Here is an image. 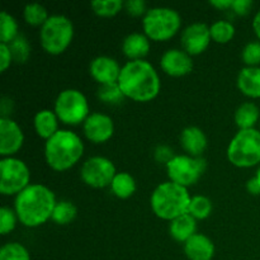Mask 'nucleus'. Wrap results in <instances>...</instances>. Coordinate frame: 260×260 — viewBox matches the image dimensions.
Returning a JSON list of instances; mask_svg holds the SVG:
<instances>
[{
    "instance_id": "1",
    "label": "nucleus",
    "mask_w": 260,
    "mask_h": 260,
    "mask_svg": "<svg viewBox=\"0 0 260 260\" xmlns=\"http://www.w3.org/2000/svg\"><path fill=\"white\" fill-rule=\"evenodd\" d=\"M118 85L126 96L139 102H147L159 93L160 81L151 63L134 60L121 69Z\"/></svg>"
},
{
    "instance_id": "2",
    "label": "nucleus",
    "mask_w": 260,
    "mask_h": 260,
    "mask_svg": "<svg viewBox=\"0 0 260 260\" xmlns=\"http://www.w3.org/2000/svg\"><path fill=\"white\" fill-rule=\"evenodd\" d=\"M55 206L53 193L41 184L28 185L15 198L18 217L22 223L30 228L46 222L52 216Z\"/></svg>"
},
{
    "instance_id": "3",
    "label": "nucleus",
    "mask_w": 260,
    "mask_h": 260,
    "mask_svg": "<svg viewBox=\"0 0 260 260\" xmlns=\"http://www.w3.org/2000/svg\"><path fill=\"white\" fill-rule=\"evenodd\" d=\"M190 201L187 188L174 182L162 183L151 196L154 212L164 220H174L189 211Z\"/></svg>"
},
{
    "instance_id": "4",
    "label": "nucleus",
    "mask_w": 260,
    "mask_h": 260,
    "mask_svg": "<svg viewBox=\"0 0 260 260\" xmlns=\"http://www.w3.org/2000/svg\"><path fill=\"white\" fill-rule=\"evenodd\" d=\"M83 150V142L74 132L57 131L46 142V159L55 170H66L80 159Z\"/></svg>"
},
{
    "instance_id": "5",
    "label": "nucleus",
    "mask_w": 260,
    "mask_h": 260,
    "mask_svg": "<svg viewBox=\"0 0 260 260\" xmlns=\"http://www.w3.org/2000/svg\"><path fill=\"white\" fill-rule=\"evenodd\" d=\"M229 160L240 168L253 167L260 161V132L254 128L240 129L228 149Z\"/></svg>"
},
{
    "instance_id": "6",
    "label": "nucleus",
    "mask_w": 260,
    "mask_h": 260,
    "mask_svg": "<svg viewBox=\"0 0 260 260\" xmlns=\"http://www.w3.org/2000/svg\"><path fill=\"white\" fill-rule=\"evenodd\" d=\"M73 23L63 15L48 17L41 29V43L52 55L61 53L73 38Z\"/></svg>"
},
{
    "instance_id": "7",
    "label": "nucleus",
    "mask_w": 260,
    "mask_h": 260,
    "mask_svg": "<svg viewBox=\"0 0 260 260\" xmlns=\"http://www.w3.org/2000/svg\"><path fill=\"white\" fill-rule=\"evenodd\" d=\"M144 30L155 41H164L173 37L180 25V17L170 8H152L145 14Z\"/></svg>"
},
{
    "instance_id": "8",
    "label": "nucleus",
    "mask_w": 260,
    "mask_h": 260,
    "mask_svg": "<svg viewBox=\"0 0 260 260\" xmlns=\"http://www.w3.org/2000/svg\"><path fill=\"white\" fill-rule=\"evenodd\" d=\"M55 112L65 123L78 124L88 114V103L81 91L68 89L58 94L55 103Z\"/></svg>"
},
{
    "instance_id": "9",
    "label": "nucleus",
    "mask_w": 260,
    "mask_h": 260,
    "mask_svg": "<svg viewBox=\"0 0 260 260\" xmlns=\"http://www.w3.org/2000/svg\"><path fill=\"white\" fill-rule=\"evenodd\" d=\"M0 192L3 194H13L22 192L28 187L29 182V170L25 164L14 157H8L0 161Z\"/></svg>"
},
{
    "instance_id": "10",
    "label": "nucleus",
    "mask_w": 260,
    "mask_h": 260,
    "mask_svg": "<svg viewBox=\"0 0 260 260\" xmlns=\"http://www.w3.org/2000/svg\"><path fill=\"white\" fill-rule=\"evenodd\" d=\"M170 179L177 184L187 187L198 180L206 168V161L201 157H189L185 155L174 156L167 164Z\"/></svg>"
},
{
    "instance_id": "11",
    "label": "nucleus",
    "mask_w": 260,
    "mask_h": 260,
    "mask_svg": "<svg viewBox=\"0 0 260 260\" xmlns=\"http://www.w3.org/2000/svg\"><path fill=\"white\" fill-rule=\"evenodd\" d=\"M116 177V169L111 160L102 156H94L86 160L81 168V178L86 184L95 188L112 184Z\"/></svg>"
},
{
    "instance_id": "12",
    "label": "nucleus",
    "mask_w": 260,
    "mask_h": 260,
    "mask_svg": "<svg viewBox=\"0 0 260 260\" xmlns=\"http://www.w3.org/2000/svg\"><path fill=\"white\" fill-rule=\"evenodd\" d=\"M211 40V30L203 23H193L188 25L182 35L183 48L188 53L198 55L206 50Z\"/></svg>"
},
{
    "instance_id": "13",
    "label": "nucleus",
    "mask_w": 260,
    "mask_h": 260,
    "mask_svg": "<svg viewBox=\"0 0 260 260\" xmlns=\"http://www.w3.org/2000/svg\"><path fill=\"white\" fill-rule=\"evenodd\" d=\"M23 144V132L15 122L9 118H0V154L10 155L17 152Z\"/></svg>"
},
{
    "instance_id": "14",
    "label": "nucleus",
    "mask_w": 260,
    "mask_h": 260,
    "mask_svg": "<svg viewBox=\"0 0 260 260\" xmlns=\"http://www.w3.org/2000/svg\"><path fill=\"white\" fill-rule=\"evenodd\" d=\"M84 132L91 141L104 142L113 134V122L106 114L93 113L84 122Z\"/></svg>"
},
{
    "instance_id": "15",
    "label": "nucleus",
    "mask_w": 260,
    "mask_h": 260,
    "mask_svg": "<svg viewBox=\"0 0 260 260\" xmlns=\"http://www.w3.org/2000/svg\"><path fill=\"white\" fill-rule=\"evenodd\" d=\"M90 74L96 81L104 85V84L118 83L119 69L118 63L116 60L108 56H99L94 58L90 63Z\"/></svg>"
},
{
    "instance_id": "16",
    "label": "nucleus",
    "mask_w": 260,
    "mask_h": 260,
    "mask_svg": "<svg viewBox=\"0 0 260 260\" xmlns=\"http://www.w3.org/2000/svg\"><path fill=\"white\" fill-rule=\"evenodd\" d=\"M193 62L189 56L179 50H169L162 55L161 68L167 74L182 76L192 70Z\"/></svg>"
},
{
    "instance_id": "17",
    "label": "nucleus",
    "mask_w": 260,
    "mask_h": 260,
    "mask_svg": "<svg viewBox=\"0 0 260 260\" xmlns=\"http://www.w3.org/2000/svg\"><path fill=\"white\" fill-rule=\"evenodd\" d=\"M184 250L190 260H211L215 254V246L207 236L194 234L185 241Z\"/></svg>"
},
{
    "instance_id": "18",
    "label": "nucleus",
    "mask_w": 260,
    "mask_h": 260,
    "mask_svg": "<svg viewBox=\"0 0 260 260\" xmlns=\"http://www.w3.org/2000/svg\"><path fill=\"white\" fill-rule=\"evenodd\" d=\"M238 86L245 95L259 98L260 96V68L250 66L240 71Z\"/></svg>"
},
{
    "instance_id": "19",
    "label": "nucleus",
    "mask_w": 260,
    "mask_h": 260,
    "mask_svg": "<svg viewBox=\"0 0 260 260\" xmlns=\"http://www.w3.org/2000/svg\"><path fill=\"white\" fill-rule=\"evenodd\" d=\"M180 141H182V146L184 147L185 151L194 155V156L203 152V150L207 146V140H206L205 134L198 127H188V128H185L182 132Z\"/></svg>"
},
{
    "instance_id": "20",
    "label": "nucleus",
    "mask_w": 260,
    "mask_h": 260,
    "mask_svg": "<svg viewBox=\"0 0 260 260\" xmlns=\"http://www.w3.org/2000/svg\"><path fill=\"white\" fill-rule=\"evenodd\" d=\"M196 233V220L192 215L179 216L170 223V234L177 241H187Z\"/></svg>"
},
{
    "instance_id": "21",
    "label": "nucleus",
    "mask_w": 260,
    "mask_h": 260,
    "mask_svg": "<svg viewBox=\"0 0 260 260\" xmlns=\"http://www.w3.org/2000/svg\"><path fill=\"white\" fill-rule=\"evenodd\" d=\"M149 48V41H147L146 36L141 35V33H132V35L127 36L123 41V52L129 58L140 60V57L147 55Z\"/></svg>"
},
{
    "instance_id": "22",
    "label": "nucleus",
    "mask_w": 260,
    "mask_h": 260,
    "mask_svg": "<svg viewBox=\"0 0 260 260\" xmlns=\"http://www.w3.org/2000/svg\"><path fill=\"white\" fill-rule=\"evenodd\" d=\"M35 127L41 137L48 140L57 132L56 116L51 111L38 112L35 117Z\"/></svg>"
},
{
    "instance_id": "23",
    "label": "nucleus",
    "mask_w": 260,
    "mask_h": 260,
    "mask_svg": "<svg viewBox=\"0 0 260 260\" xmlns=\"http://www.w3.org/2000/svg\"><path fill=\"white\" fill-rule=\"evenodd\" d=\"M259 118V108L254 103H244L236 109L235 122L241 129L253 128Z\"/></svg>"
},
{
    "instance_id": "24",
    "label": "nucleus",
    "mask_w": 260,
    "mask_h": 260,
    "mask_svg": "<svg viewBox=\"0 0 260 260\" xmlns=\"http://www.w3.org/2000/svg\"><path fill=\"white\" fill-rule=\"evenodd\" d=\"M136 189L135 179L128 173H118L112 182V190L119 198H127Z\"/></svg>"
},
{
    "instance_id": "25",
    "label": "nucleus",
    "mask_w": 260,
    "mask_h": 260,
    "mask_svg": "<svg viewBox=\"0 0 260 260\" xmlns=\"http://www.w3.org/2000/svg\"><path fill=\"white\" fill-rule=\"evenodd\" d=\"M18 36V25L14 18L7 12L0 13V41L2 43L12 42Z\"/></svg>"
},
{
    "instance_id": "26",
    "label": "nucleus",
    "mask_w": 260,
    "mask_h": 260,
    "mask_svg": "<svg viewBox=\"0 0 260 260\" xmlns=\"http://www.w3.org/2000/svg\"><path fill=\"white\" fill-rule=\"evenodd\" d=\"M76 216V208L75 206L71 202L68 201H61V202L56 203L55 208H53L52 212V220L56 223H60V225H66L70 221H73Z\"/></svg>"
},
{
    "instance_id": "27",
    "label": "nucleus",
    "mask_w": 260,
    "mask_h": 260,
    "mask_svg": "<svg viewBox=\"0 0 260 260\" xmlns=\"http://www.w3.org/2000/svg\"><path fill=\"white\" fill-rule=\"evenodd\" d=\"M210 30L211 37L220 43L229 42L234 37V35H235L234 25L230 22H226V20H218V22L213 23L211 25Z\"/></svg>"
},
{
    "instance_id": "28",
    "label": "nucleus",
    "mask_w": 260,
    "mask_h": 260,
    "mask_svg": "<svg viewBox=\"0 0 260 260\" xmlns=\"http://www.w3.org/2000/svg\"><path fill=\"white\" fill-rule=\"evenodd\" d=\"M98 96L106 103L118 104L123 101L124 94L122 93L118 83H112L102 85L98 90Z\"/></svg>"
},
{
    "instance_id": "29",
    "label": "nucleus",
    "mask_w": 260,
    "mask_h": 260,
    "mask_svg": "<svg viewBox=\"0 0 260 260\" xmlns=\"http://www.w3.org/2000/svg\"><path fill=\"white\" fill-rule=\"evenodd\" d=\"M211 211H212L211 201L208 198L203 197V196H197V197H193L192 201H190L188 213H190L194 218H206L210 216Z\"/></svg>"
},
{
    "instance_id": "30",
    "label": "nucleus",
    "mask_w": 260,
    "mask_h": 260,
    "mask_svg": "<svg viewBox=\"0 0 260 260\" xmlns=\"http://www.w3.org/2000/svg\"><path fill=\"white\" fill-rule=\"evenodd\" d=\"M0 260H30L27 249L18 243L5 244L0 250Z\"/></svg>"
},
{
    "instance_id": "31",
    "label": "nucleus",
    "mask_w": 260,
    "mask_h": 260,
    "mask_svg": "<svg viewBox=\"0 0 260 260\" xmlns=\"http://www.w3.org/2000/svg\"><path fill=\"white\" fill-rule=\"evenodd\" d=\"M24 18L29 24L43 25L46 20L48 19L47 10H46L41 4H37V3L27 4L24 8Z\"/></svg>"
},
{
    "instance_id": "32",
    "label": "nucleus",
    "mask_w": 260,
    "mask_h": 260,
    "mask_svg": "<svg viewBox=\"0 0 260 260\" xmlns=\"http://www.w3.org/2000/svg\"><path fill=\"white\" fill-rule=\"evenodd\" d=\"M9 50L10 53H12V57L17 62H24L28 58V56H29V45H28L27 40L22 35H18L10 42Z\"/></svg>"
},
{
    "instance_id": "33",
    "label": "nucleus",
    "mask_w": 260,
    "mask_h": 260,
    "mask_svg": "<svg viewBox=\"0 0 260 260\" xmlns=\"http://www.w3.org/2000/svg\"><path fill=\"white\" fill-rule=\"evenodd\" d=\"M91 8L96 14L109 17L121 10L122 0H94L91 2Z\"/></svg>"
},
{
    "instance_id": "34",
    "label": "nucleus",
    "mask_w": 260,
    "mask_h": 260,
    "mask_svg": "<svg viewBox=\"0 0 260 260\" xmlns=\"http://www.w3.org/2000/svg\"><path fill=\"white\" fill-rule=\"evenodd\" d=\"M243 60L248 65H258L260 62V42H250L243 51Z\"/></svg>"
},
{
    "instance_id": "35",
    "label": "nucleus",
    "mask_w": 260,
    "mask_h": 260,
    "mask_svg": "<svg viewBox=\"0 0 260 260\" xmlns=\"http://www.w3.org/2000/svg\"><path fill=\"white\" fill-rule=\"evenodd\" d=\"M15 226L14 213L10 208L3 207L0 210V233L7 234L12 231Z\"/></svg>"
},
{
    "instance_id": "36",
    "label": "nucleus",
    "mask_w": 260,
    "mask_h": 260,
    "mask_svg": "<svg viewBox=\"0 0 260 260\" xmlns=\"http://www.w3.org/2000/svg\"><path fill=\"white\" fill-rule=\"evenodd\" d=\"M145 4L144 0H128L126 2V9L129 14L132 15H140L145 12Z\"/></svg>"
},
{
    "instance_id": "37",
    "label": "nucleus",
    "mask_w": 260,
    "mask_h": 260,
    "mask_svg": "<svg viewBox=\"0 0 260 260\" xmlns=\"http://www.w3.org/2000/svg\"><path fill=\"white\" fill-rule=\"evenodd\" d=\"M10 60H12V53L9 46L7 43H0V70L4 71L9 66Z\"/></svg>"
},
{
    "instance_id": "38",
    "label": "nucleus",
    "mask_w": 260,
    "mask_h": 260,
    "mask_svg": "<svg viewBox=\"0 0 260 260\" xmlns=\"http://www.w3.org/2000/svg\"><path fill=\"white\" fill-rule=\"evenodd\" d=\"M251 5H253V2H251V0H234L233 7L231 8H233L238 14L244 15L248 14Z\"/></svg>"
},
{
    "instance_id": "39",
    "label": "nucleus",
    "mask_w": 260,
    "mask_h": 260,
    "mask_svg": "<svg viewBox=\"0 0 260 260\" xmlns=\"http://www.w3.org/2000/svg\"><path fill=\"white\" fill-rule=\"evenodd\" d=\"M155 156L159 161H164V162H169L170 160L173 159V154H172V150L169 149L168 146H159L156 149V152H155Z\"/></svg>"
},
{
    "instance_id": "40",
    "label": "nucleus",
    "mask_w": 260,
    "mask_h": 260,
    "mask_svg": "<svg viewBox=\"0 0 260 260\" xmlns=\"http://www.w3.org/2000/svg\"><path fill=\"white\" fill-rule=\"evenodd\" d=\"M246 188H248V190L251 194H260V184L258 180H256V178H251L248 182V184H246Z\"/></svg>"
},
{
    "instance_id": "41",
    "label": "nucleus",
    "mask_w": 260,
    "mask_h": 260,
    "mask_svg": "<svg viewBox=\"0 0 260 260\" xmlns=\"http://www.w3.org/2000/svg\"><path fill=\"white\" fill-rule=\"evenodd\" d=\"M210 3L213 7H217L220 9H226L229 7H233L234 0H211Z\"/></svg>"
},
{
    "instance_id": "42",
    "label": "nucleus",
    "mask_w": 260,
    "mask_h": 260,
    "mask_svg": "<svg viewBox=\"0 0 260 260\" xmlns=\"http://www.w3.org/2000/svg\"><path fill=\"white\" fill-rule=\"evenodd\" d=\"M253 27H254V30H255L256 36H258V37L260 38V10L258 13H256L255 18H254Z\"/></svg>"
},
{
    "instance_id": "43",
    "label": "nucleus",
    "mask_w": 260,
    "mask_h": 260,
    "mask_svg": "<svg viewBox=\"0 0 260 260\" xmlns=\"http://www.w3.org/2000/svg\"><path fill=\"white\" fill-rule=\"evenodd\" d=\"M256 180H258V182H259V184H260V168H259V169H258V172H256Z\"/></svg>"
}]
</instances>
